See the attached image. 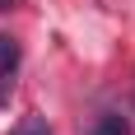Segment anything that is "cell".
<instances>
[{
    "instance_id": "3",
    "label": "cell",
    "mask_w": 135,
    "mask_h": 135,
    "mask_svg": "<svg viewBox=\"0 0 135 135\" xmlns=\"http://www.w3.org/2000/svg\"><path fill=\"white\" fill-rule=\"evenodd\" d=\"M14 5H19V0H0V9H14Z\"/></svg>"
},
{
    "instance_id": "1",
    "label": "cell",
    "mask_w": 135,
    "mask_h": 135,
    "mask_svg": "<svg viewBox=\"0 0 135 135\" xmlns=\"http://www.w3.org/2000/svg\"><path fill=\"white\" fill-rule=\"evenodd\" d=\"M93 135H131V121L117 117V112H107V117H98V121H93Z\"/></svg>"
},
{
    "instance_id": "2",
    "label": "cell",
    "mask_w": 135,
    "mask_h": 135,
    "mask_svg": "<svg viewBox=\"0 0 135 135\" xmlns=\"http://www.w3.org/2000/svg\"><path fill=\"white\" fill-rule=\"evenodd\" d=\"M14 65H19V42L9 33H0V75H9Z\"/></svg>"
}]
</instances>
